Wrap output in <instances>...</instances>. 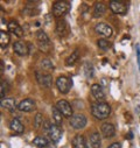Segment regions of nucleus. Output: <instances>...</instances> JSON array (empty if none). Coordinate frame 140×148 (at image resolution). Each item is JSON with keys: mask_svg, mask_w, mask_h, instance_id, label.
Segmentation results:
<instances>
[{"mask_svg": "<svg viewBox=\"0 0 140 148\" xmlns=\"http://www.w3.org/2000/svg\"><path fill=\"white\" fill-rule=\"evenodd\" d=\"M91 114L99 120L106 119L111 114V106L105 101H97L91 105Z\"/></svg>", "mask_w": 140, "mask_h": 148, "instance_id": "f257e3e1", "label": "nucleus"}, {"mask_svg": "<svg viewBox=\"0 0 140 148\" xmlns=\"http://www.w3.org/2000/svg\"><path fill=\"white\" fill-rule=\"evenodd\" d=\"M70 11V4L67 1H56L53 5V15L57 19H62Z\"/></svg>", "mask_w": 140, "mask_h": 148, "instance_id": "f03ea898", "label": "nucleus"}, {"mask_svg": "<svg viewBox=\"0 0 140 148\" xmlns=\"http://www.w3.org/2000/svg\"><path fill=\"white\" fill-rule=\"evenodd\" d=\"M36 41H38V46L40 48V50L48 53L50 49V40L49 36L46 34V32L43 30H38L36 32Z\"/></svg>", "mask_w": 140, "mask_h": 148, "instance_id": "7ed1b4c3", "label": "nucleus"}, {"mask_svg": "<svg viewBox=\"0 0 140 148\" xmlns=\"http://www.w3.org/2000/svg\"><path fill=\"white\" fill-rule=\"evenodd\" d=\"M86 117L82 113H77V114H74L71 118L69 119V124L75 130H82L86 126Z\"/></svg>", "mask_w": 140, "mask_h": 148, "instance_id": "20e7f679", "label": "nucleus"}, {"mask_svg": "<svg viewBox=\"0 0 140 148\" xmlns=\"http://www.w3.org/2000/svg\"><path fill=\"white\" fill-rule=\"evenodd\" d=\"M56 86H57V89L61 93L65 95L70 91V89H71V86H73V83H71V79H69L68 77L60 76L56 79Z\"/></svg>", "mask_w": 140, "mask_h": 148, "instance_id": "39448f33", "label": "nucleus"}, {"mask_svg": "<svg viewBox=\"0 0 140 148\" xmlns=\"http://www.w3.org/2000/svg\"><path fill=\"white\" fill-rule=\"evenodd\" d=\"M55 106L60 110V112L63 114V117L71 118V117L74 116V114H73V107H71V105H70L67 100L61 99V100H58V101L56 103Z\"/></svg>", "mask_w": 140, "mask_h": 148, "instance_id": "423d86ee", "label": "nucleus"}, {"mask_svg": "<svg viewBox=\"0 0 140 148\" xmlns=\"http://www.w3.org/2000/svg\"><path fill=\"white\" fill-rule=\"evenodd\" d=\"M35 77H36L38 83L42 88H50L53 85V76L49 75V73H43V72L36 71V73H35Z\"/></svg>", "mask_w": 140, "mask_h": 148, "instance_id": "0eeeda50", "label": "nucleus"}, {"mask_svg": "<svg viewBox=\"0 0 140 148\" xmlns=\"http://www.w3.org/2000/svg\"><path fill=\"white\" fill-rule=\"evenodd\" d=\"M95 30H96V33H98L99 35L105 36V38H111L112 33H113L111 26L108 25V23H105V22H99V23H97V25L95 26Z\"/></svg>", "mask_w": 140, "mask_h": 148, "instance_id": "6e6552de", "label": "nucleus"}, {"mask_svg": "<svg viewBox=\"0 0 140 148\" xmlns=\"http://www.w3.org/2000/svg\"><path fill=\"white\" fill-rule=\"evenodd\" d=\"M47 133H48L50 140L53 142H55V143H57L61 140V138H62V131H61L60 126H57L55 124H51L50 125V127H49V130H48Z\"/></svg>", "mask_w": 140, "mask_h": 148, "instance_id": "1a4fd4ad", "label": "nucleus"}, {"mask_svg": "<svg viewBox=\"0 0 140 148\" xmlns=\"http://www.w3.org/2000/svg\"><path fill=\"white\" fill-rule=\"evenodd\" d=\"M55 32L58 36H65L69 34V26L64 19H57Z\"/></svg>", "mask_w": 140, "mask_h": 148, "instance_id": "9d476101", "label": "nucleus"}, {"mask_svg": "<svg viewBox=\"0 0 140 148\" xmlns=\"http://www.w3.org/2000/svg\"><path fill=\"white\" fill-rule=\"evenodd\" d=\"M100 131H102L103 136L106 138V139H110V138H112L116 134V127L111 123H104L100 126Z\"/></svg>", "mask_w": 140, "mask_h": 148, "instance_id": "9b49d317", "label": "nucleus"}, {"mask_svg": "<svg viewBox=\"0 0 140 148\" xmlns=\"http://www.w3.org/2000/svg\"><path fill=\"white\" fill-rule=\"evenodd\" d=\"M13 50L16 55L19 56H26L29 53V48H28V43L23 42V41H18L13 45Z\"/></svg>", "mask_w": 140, "mask_h": 148, "instance_id": "f8f14e48", "label": "nucleus"}, {"mask_svg": "<svg viewBox=\"0 0 140 148\" xmlns=\"http://www.w3.org/2000/svg\"><path fill=\"white\" fill-rule=\"evenodd\" d=\"M18 108L21 111V112H32V111L35 108V101L30 98H26V99L21 100Z\"/></svg>", "mask_w": 140, "mask_h": 148, "instance_id": "ddd939ff", "label": "nucleus"}, {"mask_svg": "<svg viewBox=\"0 0 140 148\" xmlns=\"http://www.w3.org/2000/svg\"><path fill=\"white\" fill-rule=\"evenodd\" d=\"M110 10L115 14H125L127 12V6H126V4L121 3V1H111Z\"/></svg>", "mask_w": 140, "mask_h": 148, "instance_id": "4468645a", "label": "nucleus"}, {"mask_svg": "<svg viewBox=\"0 0 140 148\" xmlns=\"http://www.w3.org/2000/svg\"><path fill=\"white\" fill-rule=\"evenodd\" d=\"M0 105H1L3 108L10 111V112H12V111H14L19 105L16 104V100L14 98H1V101H0Z\"/></svg>", "mask_w": 140, "mask_h": 148, "instance_id": "2eb2a0df", "label": "nucleus"}, {"mask_svg": "<svg viewBox=\"0 0 140 148\" xmlns=\"http://www.w3.org/2000/svg\"><path fill=\"white\" fill-rule=\"evenodd\" d=\"M91 93L95 97V99H97L98 101L105 100V92L99 84H92L91 85Z\"/></svg>", "mask_w": 140, "mask_h": 148, "instance_id": "dca6fc26", "label": "nucleus"}, {"mask_svg": "<svg viewBox=\"0 0 140 148\" xmlns=\"http://www.w3.org/2000/svg\"><path fill=\"white\" fill-rule=\"evenodd\" d=\"M10 128H11L13 132L18 133V134H22V133L25 132V126L22 125V123H21L18 118H13V119L10 121Z\"/></svg>", "mask_w": 140, "mask_h": 148, "instance_id": "f3484780", "label": "nucleus"}, {"mask_svg": "<svg viewBox=\"0 0 140 148\" xmlns=\"http://www.w3.org/2000/svg\"><path fill=\"white\" fill-rule=\"evenodd\" d=\"M7 27H8V30L11 33H13L14 35H16L18 38H21V36H23V29L21 28V26H19V23L16 21H14V20L10 21Z\"/></svg>", "mask_w": 140, "mask_h": 148, "instance_id": "a211bd4d", "label": "nucleus"}, {"mask_svg": "<svg viewBox=\"0 0 140 148\" xmlns=\"http://www.w3.org/2000/svg\"><path fill=\"white\" fill-rule=\"evenodd\" d=\"M106 12V6L103 3H96L93 6V18H102Z\"/></svg>", "mask_w": 140, "mask_h": 148, "instance_id": "6ab92c4d", "label": "nucleus"}, {"mask_svg": "<svg viewBox=\"0 0 140 148\" xmlns=\"http://www.w3.org/2000/svg\"><path fill=\"white\" fill-rule=\"evenodd\" d=\"M51 113H53V119H54L55 125L61 126L62 123H63V114L60 112V110L56 106H53L51 107Z\"/></svg>", "mask_w": 140, "mask_h": 148, "instance_id": "aec40b11", "label": "nucleus"}, {"mask_svg": "<svg viewBox=\"0 0 140 148\" xmlns=\"http://www.w3.org/2000/svg\"><path fill=\"white\" fill-rule=\"evenodd\" d=\"M73 147L74 148H88L84 136L83 135H75L73 139Z\"/></svg>", "mask_w": 140, "mask_h": 148, "instance_id": "412c9836", "label": "nucleus"}, {"mask_svg": "<svg viewBox=\"0 0 140 148\" xmlns=\"http://www.w3.org/2000/svg\"><path fill=\"white\" fill-rule=\"evenodd\" d=\"M90 145L92 148H100L102 146V138L98 132H93L90 135Z\"/></svg>", "mask_w": 140, "mask_h": 148, "instance_id": "4be33fe9", "label": "nucleus"}, {"mask_svg": "<svg viewBox=\"0 0 140 148\" xmlns=\"http://www.w3.org/2000/svg\"><path fill=\"white\" fill-rule=\"evenodd\" d=\"M48 143H49V141H48L46 138H43V136H36V138L33 140V145L36 146V147H39V148L47 147Z\"/></svg>", "mask_w": 140, "mask_h": 148, "instance_id": "5701e85b", "label": "nucleus"}, {"mask_svg": "<svg viewBox=\"0 0 140 148\" xmlns=\"http://www.w3.org/2000/svg\"><path fill=\"white\" fill-rule=\"evenodd\" d=\"M78 56H80V50L78 49H76L73 54H70V56L65 60V65H74L75 63H76V61L78 60Z\"/></svg>", "mask_w": 140, "mask_h": 148, "instance_id": "b1692460", "label": "nucleus"}, {"mask_svg": "<svg viewBox=\"0 0 140 148\" xmlns=\"http://www.w3.org/2000/svg\"><path fill=\"white\" fill-rule=\"evenodd\" d=\"M10 40H11V38H10L8 33H6L4 30L0 32V45H1V48L7 47V45L10 43Z\"/></svg>", "mask_w": 140, "mask_h": 148, "instance_id": "393cba45", "label": "nucleus"}, {"mask_svg": "<svg viewBox=\"0 0 140 148\" xmlns=\"http://www.w3.org/2000/svg\"><path fill=\"white\" fill-rule=\"evenodd\" d=\"M83 71H84V75H85L86 78H91V77L93 76V66H92V64L89 63V62H86V63L84 64Z\"/></svg>", "mask_w": 140, "mask_h": 148, "instance_id": "a878e982", "label": "nucleus"}, {"mask_svg": "<svg viewBox=\"0 0 140 148\" xmlns=\"http://www.w3.org/2000/svg\"><path fill=\"white\" fill-rule=\"evenodd\" d=\"M97 46H98L99 49H102V50H104V51H106V50L110 49L111 43H110L108 40H105V39H99V40L97 41Z\"/></svg>", "mask_w": 140, "mask_h": 148, "instance_id": "bb28decb", "label": "nucleus"}, {"mask_svg": "<svg viewBox=\"0 0 140 148\" xmlns=\"http://www.w3.org/2000/svg\"><path fill=\"white\" fill-rule=\"evenodd\" d=\"M40 65H41L42 69H46V70H51V69H54V63H53V61L49 60V58H43V60L40 62Z\"/></svg>", "mask_w": 140, "mask_h": 148, "instance_id": "cd10ccee", "label": "nucleus"}, {"mask_svg": "<svg viewBox=\"0 0 140 148\" xmlns=\"http://www.w3.org/2000/svg\"><path fill=\"white\" fill-rule=\"evenodd\" d=\"M10 90V85L6 81H1V84H0V96H1V98H4L6 96V93L8 92Z\"/></svg>", "mask_w": 140, "mask_h": 148, "instance_id": "c85d7f7f", "label": "nucleus"}, {"mask_svg": "<svg viewBox=\"0 0 140 148\" xmlns=\"http://www.w3.org/2000/svg\"><path fill=\"white\" fill-rule=\"evenodd\" d=\"M42 125H43V116H42V113H36L35 119H34V127L40 128Z\"/></svg>", "mask_w": 140, "mask_h": 148, "instance_id": "c756f323", "label": "nucleus"}, {"mask_svg": "<svg viewBox=\"0 0 140 148\" xmlns=\"http://www.w3.org/2000/svg\"><path fill=\"white\" fill-rule=\"evenodd\" d=\"M135 51H137V63H138V69L140 71V46H135Z\"/></svg>", "mask_w": 140, "mask_h": 148, "instance_id": "7c9ffc66", "label": "nucleus"}, {"mask_svg": "<svg viewBox=\"0 0 140 148\" xmlns=\"http://www.w3.org/2000/svg\"><path fill=\"white\" fill-rule=\"evenodd\" d=\"M108 148H121V145H120L119 142H115V143L110 145Z\"/></svg>", "mask_w": 140, "mask_h": 148, "instance_id": "2f4dec72", "label": "nucleus"}, {"mask_svg": "<svg viewBox=\"0 0 140 148\" xmlns=\"http://www.w3.org/2000/svg\"><path fill=\"white\" fill-rule=\"evenodd\" d=\"M132 138H133V134H132V133H131V132H130V133H128V134H127V139H128V140H131V139H132Z\"/></svg>", "mask_w": 140, "mask_h": 148, "instance_id": "473e14b6", "label": "nucleus"}]
</instances>
